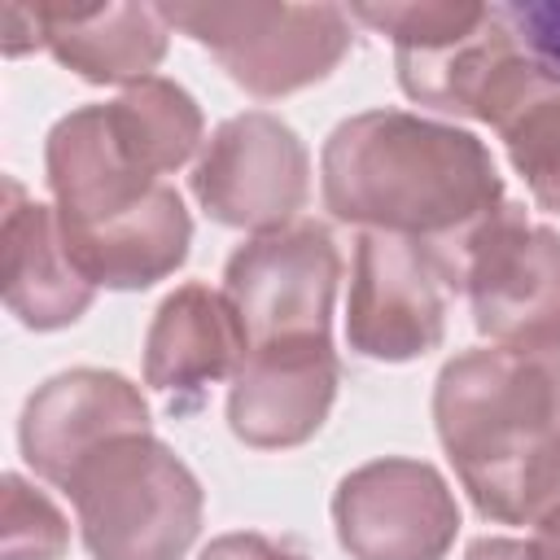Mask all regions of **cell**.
Wrapping results in <instances>:
<instances>
[{"label": "cell", "mask_w": 560, "mask_h": 560, "mask_svg": "<svg viewBox=\"0 0 560 560\" xmlns=\"http://www.w3.org/2000/svg\"><path fill=\"white\" fill-rule=\"evenodd\" d=\"M319 197L337 223L420 241L451 293L468 245L508 206L486 140L411 109L341 118L319 153Z\"/></svg>", "instance_id": "obj_1"}, {"label": "cell", "mask_w": 560, "mask_h": 560, "mask_svg": "<svg viewBox=\"0 0 560 560\" xmlns=\"http://www.w3.org/2000/svg\"><path fill=\"white\" fill-rule=\"evenodd\" d=\"M433 429L481 521L534 525L560 508V354L459 350L433 381Z\"/></svg>", "instance_id": "obj_2"}, {"label": "cell", "mask_w": 560, "mask_h": 560, "mask_svg": "<svg viewBox=\"0 0 560 560\" xmlns=\"http://www.w3.org/2000/svg\"><path fill=\"white\" fill-rule=\"evenodd\" d=\"M61 494L92 560H184L201 534L197 472L149 433H122L74 464Z\"/></svg>", "instance_id": "obj_3"}, {"label": "cell", "mask_w": 560, "mask_h": 560, "mask_svg": "<svg viewBox=\"0 0 560 560\" xmlns=\"http://www.w3.org/2000/svg\"><path fill=\"white\" fill-rule=\"evenodd\" d=\"M350 18L394 44L398 88L438 114L486 122L508 79L529 57L503 4L472 0H376Z\"/></svg>", "instance_id": "obj_4"}, {"label": "cell", "mask_w": 560, "mask_h": 560, "mask_svg": "<svg viewBox=\"0 0 560 560\" xmlns=\"http://www.w3.org/2000/svg\"><path fill=\"white\" fill-rule=\"evenodd\" d=\"M171 31L201 44L249 96L276 101L324 83L354 48V18L341 4H162Z\"/></svg>", "instance_id": "obj_5"}, {"label": "cell", "mask_w": 560, "mask_h": 560, "mask_svg": "<svg viewBox=\"0 0 560 560\" xmlns=\"http://www.w3.org/2000/svg\"><path fill=\"white\" fill-rule=\"evenodd\" d=\"M477 332L512 354H560V232L529 223L525 206L508 201L468 245L459 262Z\"/></svg>", "instance_id": "obj_6"}, {"label": "cell", "mask_w": 560, "mask_h": 560, "mask_svg": "<svg viewBox=\"0 0 560 560\" xmlns=\"http://www.w3.org/2000/svg\"><path fill=\"white\" fill-rule=\"evenodd\" d=\"M341 249L315 219L241 241L223 262V298L232 302L249 350L332 341V302Z\"/></svg>", "instance_id": "obj_7"}, {"label": "cell", "mask_w": 560, "mask_h": 560, "mask_svg": "<svg viewBox=\"0 0 560 560\" xmlns=\"http://www.w3.org/2000/svg\"><path fill=\"white\" fill-rule=\"evenodd\" d=\"M188 188L214 223L262 236L298 223L311 192V153L280 114L245 109L206 136Z\"/></svg>", "instance_id": "obj_8"}, {"label": "cell", "mask_w": 560, "mask_h": 560, "mask_svg": "<svg viewBox=\"0 0 560 560\" xmlns=\"http://www.w3.org/2000/svg\"><path fill=\"white\" fill-rule=\"evenodd\" d=\"M332 529L350 560H446L459 499L429 459L381 455L337 481Z\"/></svg>", "instance_id": "obj_9"}, {"label": "cell", "mask_w": 560, "mask_h": 560, "mask_svg": "<svg viewBox=\"0 0 560 560\" xmlns=\"http://www.w3.org/2000/svg\"><path fill=\"white\" fill-rule=\"evenodd\" d=\"M446 280L429 249L389 232H359L350 298H346V346L372 363H411L446 337Z\"/></svg>", "instance_id": "obj_10"}, {"label": "cell", "mask_w": 560, "mask_h": 560, "mask_svg": "<svg viewBox=\"0 0 560 560\" xmlns=\"http://www.w3.org/2000/svg\"><path fill=\"white\" fill-rule=\"evenodd\" d=\"M122 433H149V402L136 381L114 368H70L31 389L18 420V446L26 468L66 486L79 459Z\"/></svg>", "instance_id": "obj_11"}, {"label": "cell", "mask_w": 560, "mask_h": 560, "mask_svg": "<svg viewBox=\"0 0 560 560\" xmlns=\"http://www.w3.org/2000/svg\"><path fill=\"white\" fill-rule=\"evenodd\" d=\"M337 385L341 359L332 341L249 350L228 385V429L254 451L302 446L324 429Z\"/></svg>", "instance_id": "obj_12"}, {"label": "cell", "mask_w": 560, "mask_h": 560, "mask_svg": "<svg viewBox=\"0 0 560 560\" xmlns=\"http://www.w3.org/2000/svg\"><path fill=\"white\" fill-rule=\"evenodd\" d=\"M0 258H4V306L31 332H57L83 319L96 298V284L74 267L57 206L35 201L13 175H4V214H0Z\"/></svg>", "instance_id": "obj_13"}, {"label": "cell", "mask_w": 560, "mask_h": 560, "mask_svg": "<svg viewBox=\"0 0 560 560\" xmlns=\"http://www.w3.org/2000/svg\"><path fill=\"white\" fill-rule=\"evenodd\" d=\"M44 179L57 206V223L66 232L101 228L144 206L166 184L122 153L105 105H79L52 122L44 140Z\"/></svg>", "instance_id": "obj_14"}, {"label": "cell", "mask_w": 560, "mask_h": 560, "mask_svg": "<svg viewBox=\"0 0 560 560\" xmlns=\"http://www.w3.org/2000/svg\"><path fill=\"white\" fill-rule=\"evenodd\" d=\"M249 354L241 319L223 289L188 280L166 293L144 332V385L166 394L171 407L201 398L206 385L232 381Z\"/></svg>", "instance_id": "obj_15"}, {"label": "cell", "mask_w": 560, "mask_h": 560, "mask_svg": "<svg viewBox=\"0 0 560 560\" xmlns=\"http://www.w3.org/2000/svg\"><path fill=\"white\" fill-rule=\"evenodd\" d=\"M44 31V48L96 88H131L149 79L166 48L171 22L162 4H31Z\"/></svg>", "instance_id": "obj_16"}, {"label": "cell", "mask_w": 560, "mask_h": 560, "mask_svg": "<svg viewBox=\"0 0 560 560\" xmlns=\"http://www.w3.org/2000/svg\"><path fill=\"white\" fill-rule=\"evenodd\" d=\"M66 249L74 267L96 284V289H153L158 280L175 276L188 262L192 245V214L179 197L175 184H162L144 206L101 223V228H79L66 232Z\"/></svg>", "instance_id": "obj_17"}, {"label": "cell", "mask_w": 560, "mask_h": 560, "mask_svg": "<svg viewBox=\"0 0 560 560\" xmlns=\"http://www.w3.org/2000/svg\"><path fill=\"white\" fill-rule=\"evenodd\" d=\"M486 127L499 131L529 197L560 214V74L529 52L494 101Z\"/></svg>", "instance_id": "obj_18"}, {"label": "cell", "mask_w": 560, "mask_h": 560, "mask_svg": "<svg viewBox=\"0 0 560 560\" xmlns=\"http://www.w3.org/2000/svg\"><path fill=\"white\" fill-rule=\"evenodd\" d=\"M105 118L122 153L153 179L175 175L179 166L197 162L206 144V118H201L197 96L162 74H149L122 88L114 101H105Z\"/></svg>", "instance_id": "obj_19"}, {"label": "cell", "mask_w": 560, "mask_h": 560, "mask_svg": "<svg viewBox=\"0 0 560 560\" xmlns=\"http://www.w3.org/2000/svg\"><path fill=\"white\" fill-rule=\"evenodd\" d=\"M70 551L66 512L22 472L0 477V560H61Z\"/></svg>", "instance_id": "obj_20"}, {"label": "cell", "mask_w": 560, "mask_h": 560, "mask_svg": "<svg viewBox=\"0 0 560 560\" xmlns=\"http://www.w3.org/2000/svg\"><path fill=\"white\" fill-rule=\"evenodd\" d=\"M503 13L516 26L521 44L560 74V0H516L503 4Z\"/></svg>", "instance_id": "obj_21"}, {"label": "cell", "mask_w": 560, "mask_h": 560, "mask_svg": "<svg viewBox=\"0 0 560 560\" xmlns=\"http://www.w3.org/2000/svg\"><path fill=\"white\" fill-rule=\"evenodd\" d=\"M197 560H306V556L280 538L258 534V529H232V534L210 538Z\"/></svg>", "instance_id": "obj_22"}, {"label": "cell", "mask_w": 560, "mask_h": 560, "mask_svg": "<svg viewBox=\"0 0 560 560\" xmlns=\"http://www.w3.org/2000/svg\"><path fill=\"white\" fill-rule=\"evenodd\" d=\"M0 48H4V57H22V52L44 48V31H39V18H35L31 4H18V0L4 4V35H0Z\"/></svg>", "instance_id": "obj_23"}, {"label": "cell", "mask_w": 560, "mask_h": 560, "mask_svg": "<svg viewBox=\"0 0 560 560\" xmlns=\"http://www.w3.org/2000/svg\"><path fill=\"white\" fill-rule=\"evenodd\" d=\"M464 560H534L529 538H503V534H481L468 542Z\"/></svg>", "instance_id": "obj_24"}, {"label": "cell", "mask_w": 560, "mask_h": 560, "mask_svg": "<svg viewBox=\"0 0 560 560\" xmlns=\"http://www.w3.org/2000/svg\"><path fill=\"white\" fill-rule=\"evenodd\" d=\"M529 551L534 560H560V508H551L542 521L529 525Z\"/></svg>", "instance_id": "obj_25"}]
</instances>
